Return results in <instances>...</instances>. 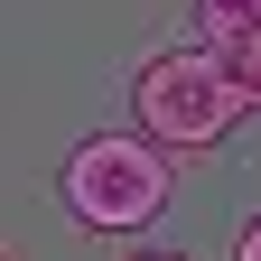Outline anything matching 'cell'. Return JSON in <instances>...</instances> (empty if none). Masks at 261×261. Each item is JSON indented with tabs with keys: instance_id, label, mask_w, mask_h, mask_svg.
Segmentation results:
<instances>
[{
	"instance_id": "obj_2",
	"label": "cell",
	"mask_w": 261,
	"mask_h": 261,
	"mask_svg": "<svg viewBox=\"0 0 261 261\" xmlns=\"http://www.w3.org/2000/svg\"><path fill=\"white\" fill-rule=\"evenodd\" d=\"M130 121H140L149 149H215L224 130L243 121V93L215 75L205 47H159V56H140V75H130Z\"/></svg>"
},
{
	"instance_id": "obj_5",
	"label": "cell",
	"mask_w": 261,
	"mask_h": 261,
	"mask_svg": "<svg viewBox=\"0 0 261 261\" xmlns=\"http://www.w3.org/2000/svg\"><path fill=\"white\" fill-rule=\"evenodd\" d=\"M121 261H196V252H177V243H130Z\"/></svg>"
},
{
	"instance_id": "obj_6",
	"label": "cell",
	"mask_w": 261,
	"mask_h": 261,
	"mask_svg": "<svg viewBox=\"0 0 261 261\" xmlns=\"http://www.w3.org/2000/svg\"><path fill=\"white\" fill-rule=\"evenodd\" d=\"M233 261H261V215H252L243 233H233Z\"/></svg>"
},
{
	"instance_id": "obj_4",
	"label": "cell",
	"mask_w": 261,
	"mask_h": 261,
	"mask_svg": "<svg viewBox=\"0 0 261 261\" xmlns=\"http://www.w3.org/2000/svg\"><path fill=\"white\" fill-rule=\"evenodd\" d=\"M196 28L205 38H243V28H261V0H196Z\"/></svg>"
},
{
	"instance_id": "obj_1",
	"label": "cell",
	"mask_w": 261,
	"mask_h": 261,
	"mask_svg": "<svg viewBox=\"0 0 261 261\" xmlns=\"http://www.w3.org/2000/svg\"><path fill=\"white\" fill-rule=\"evenodd\" d=\"M56 196L84 233H130L140 243L177 205V177H168V149H149L140 130H84L56 168Z\"/></svg>"
},
{
	"instance_id": "obj_7",
	"label": "cell",
	"mask_w": 261,
	"mask_h": 261,
	"mask_svg": "<svg viewBox=\"0 0 261 261\" xmlns=\"http://www.w3.org/2000/svg\"><path fill=\"white\" fill-rule=\"evenodd\" d=\"M0 261H10V252H0Z\"/></svg>"
},
{
	"instance_id": "obj_3",
	"label": "cell",
	"mask_w": 261,
	"mask_h": 261,
	"mask_svg": "<svg viewBox=\"0 0 261 261\" xmlns=\"http://www.w3.org/2000/svg\"><path fill=\"white\" fill-rule=\"evenodd\" d=\"M205 56H215V75L243 93V112H261V28H243V38H205Z\"/></svg>"
}]
</instances>
